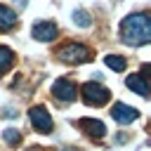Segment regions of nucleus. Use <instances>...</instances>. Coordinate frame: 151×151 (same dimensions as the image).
Returning a JSON list of instances; mask_svg holds the SVG:
<instances>
[{
    "instance_id": "3",
    "label": "nucleus",
    "mask_w": 151,
    "mask_h": 151,
    "mask_svg": "<svg viewBox=\"0 0 151 151\" xmlns=\"http://www.w3.org/2000/svg\"><path fill=\"white\" fill-rule=\"evenodd\" d=\"M57 57L64 61V64H85V61H90V50L85 47V45H78V42H68V45H64L59 52H57Z\"/></svg>"
},
{
    "instance_id": "12",
    "label": "nucleus",
    "mask_w": 151,
    "mask_h": 151,
    "mask_svg": "<svg viewBox=\"0 0 151 151\" xmlns=\"http://www.w3.org/2000/svg\"><path fill=\"white\" fill-rule=\"evenodd\" d=\"M104 61H106V66H109V68H113V71H118V73L127 68V61H125L123 57H118V54H109Z\"/></svg>"
},
{
    "instance_id": "1",
    "label": "nucleus",
    "mask_w": 151,
    "mask_h": 151,
    "mask_svg": "<svg viewBox=\"0 0 151 151\" xmlns=\"http://www.w3.org/2000/svg\"><path fill=\"white\" fill-rule=\"evenodd\" d=\"M120 35L127 45H146L151 40V21L149 14L139 12V14H130L123 19L120 24Z\"/></svg>"
},
{
    "instance_id": "13",
    "label": "nucleus",
    "mask_w": 151,
    "mask_h": 151,
    "mask_svg": "<svg viewBox=\"0 0 151 151\" xmlns=\"http://www.w3.org/2000/svg\"><path fill=\"white\" fill-rule=\"evenodd\" d=\"M73 24L87 28V26H92V19H90V14H87L85 9H76V12H73Z\"/></svg>"
},
{
    "instance_id": "5",
    "label": "nucleus",
    "mask_w": 151,
    "mask_h": 151,
    "mask_svg": "<svg viewBox=\"0 0 151 151\" xmlns=\"http://www.w3.org/2000/svg\"><path fill=\"white\" fill-rule=\"evenodd\" d=\"M111 116H113V120L116 123H120V125H127V123H132V120H137V116H139V111L137 109H132V106H127V104H113L111 106Z\"/></svg>"
},
{
    "instance_id": "16",
    "label": "nucleus",
    "mask_w": 151,
    "mask_h": 151,
    "mask_svg": "<svg viewBox=\"0 0 151 151\" xmlns=\"http://www.w3.org/2000/svg\"><path fill=\"white\" fill-rule=\"evenodd\" d=\"M19 2V7H26V0H17Z\"/></svg>"
},
{
    "instance_id": "10",
    "label": "nucleus",
    "mask_w": 151,
    "mask_h": 151,
    "mask_svg": "<svg viewBox=\"0 0 151 151\" xmlns=\"http://www.w3.org/2000/svg\"><path fill=\"white\" fill-rule=\"evenodd\" d=\"M14 26H17V14L9 7L0 5V31H12Z\"/></svg>"
},
{
    "instance_id": "6",
    "label": "nucleus",
    "mask_w": 151,
    "mask_h": 151,
    "mask_svg": "<svg viewBox=\"0 0 151 151\" xmlns=\"http://www.w3.org/2000/svg\"><path fill=\"white\" fill-rule=\"evenodd\" d=\"M52 92H54V97L61 99V101H73V99H76V85H73L71 80H66V78H59V80L52 85Z\"/></svg>"
},
{
    "instance_id": "15",
    "label": "nucleus",
    "mask_w": 151,
    "mask_h": 151,
    "mask_svg": "<svg viewBox=\"0 0 151 151\" xmlns=\"http://www.w3.org/2000/svg\"><path fill=\"white\" fill-rule=\"evenodd\" d=\"M2 116H5V118H14V116H17V113H14V111H12V109H5V113H2Z\"/></svg>"
},
{
    "instance_id": "7",
    "label": "nucleus",
    "mask_w": 151,
    "mask_h": 151,
    "mask_svg": "<svg viewBox=\"0 0 151 151\" xmlns=\"http://www.w3.org/2000/svg\"><path fill=\"white\" fill-rule=\"evenodd\" d=\"M33 38L40 40V42L54 40V38H57V24H52V21H38V24L33 26Z\"/></svg>"
},
{
    "instance_id": "9",
    "label": "nucleus",
    "mask_w": 151,
    "mask_h": 151,
    "mask_svg": "<svg viewBox=\"0 0 151 151\" xmlns=\"http://www.w3.org/2000/svg\"><path fill=\"white\" fill-rule=\"evenodd\" d=\"M78 127L87 130V134H90V137H97V139L106 134L104 123H101V120H94V118H83V120H78Z\"/></svg>"
},
{
    "instance_id": "11",
    "label": "nucleus",
    "mask_w": 151,
    "mask_h": 151,
    "mask_svg": "<svg viewBox=\"0 0 151 151\" xmlns=\"http://www.w3.org/2000/svg\"><path fill=\"white\" fill-rule=\"evenodd\" d=\"M12 64H14V52H12L9 47L0 45V76L7 73V71L12 68Z\"/></svg>"
},
{
    "instance_id": "2",
    "label": "nucleus",
    "mask_w": 151,
    "mask_h": 151,
    "mask_svg": "<svg viewBox=\"0 0 151 151\" xmlns=\"http://www.w3.org/2000/svg\"><path fill=\"white\" fill-rule=\"evenodd\" d=\"M80 92H83V101L87 106H104L111 99V92L99 83H85L80 87Z\"/></svg>"
},
{
    "instance_id": "14",
    "label": "nucleus",
    "mask_w": 151,
    "mask_h": 151,
    "mask_svg": "<svg viewBox=\"0 0 151 151\" xmlns=\"http://www.w3.org/2000/svg\"><path fill=\"white\" fill-rule=\"evenodd\" d=\"M2 137H5V142H7L9 146H17V144L21 142V134H19V130H14V127H7V130L2 132Z\"/></svg>"
},
{
    "instance_id": "8",
    "label": "nucleus",
    "mask_w": 151,
    "mask_h": 151,
    "mask_svg": "<svg viewBox=\"0 0 151 151\" xmlns=\"http://www.w3.org/2000/svg\"><path fill=\"white\" fill-rule=\"evenodd\" d=\"M125 85H127L130 90H134L139 97H149V83H146V76H142V73H132V76H127Z\"/></svg>"
},
{
    "instance_id": "4",
    "label": "nucleus",
    "mask_w": 151,
    "mask_h": 151,
    "mask_svg": "<svg viewBox=\"0 0 151 151\" xmlns=\"http://www.w3.org/2000/svg\"><path fill=\"white\" fill-rule=\"evenodd\" d=\"M28 118H31V125L38 132H52V118H50L45 106H33L28 111Z\"/></svg>"
}]
</instances>
